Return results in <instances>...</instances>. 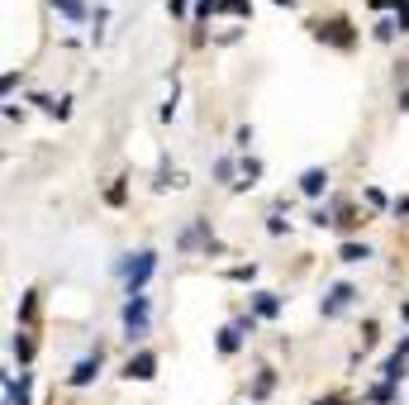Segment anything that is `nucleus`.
<instances>
[{
	"label": "nucleus",
	"instance_id": "1",
	"mask_svg": "<svg viewBox=\"0 0 409 405\" xmlns=\"http://www.w3.org/2000/svg\"><path fill=\"white\" fill-rule=\"evenodd\" d=\"M157 272V253L153 248H143V253H133L129 262H124V282H129V296H143V282Z\"/></svg>",
	"mask_w": 409,
	"mask_h": 405
},
{
	"label": "nucleus",
	"instance_id": "2",
	"mask_svg": "<svg viewBox=\"0 0 409 405\" xmlns=\"http://www.w3.org/2000/svg\"><path fill=\"white\" fill-rule=\"evenodd\" d=\"M309 29H314V38H324V43H333V48H352V43H357V34H352V24H347L343 14H333V19H314Z\"/></svg>",
	"mask_w": 409,
	"mask_h": 405
},
{
	"label": "nucleus",
	"instance_id": "3",
	"mask_svg": "<svg viewBox=\"0 0 409 405\" xmlns=\"http://www.w3.org/2000/svg\"><path fill=\"white\" fill-rule=\"evenodd\" d=\"M124 329H129V339H143V329H148V296H129L124 301Z\"/></svg>",
	"mask_w": 409,
	"mask_h": 405
},
{
	"label": "nucleus",
	"instance_id": "4",
	"mask_svg": "<svg viewBox=\"0 0 409 405\" xmlns=\"http://www.w3.org/2000/svg\"><path fill=\"white\" fill-rule=\"evenodd\" d=\"M352 301H357V286H352V282H338V286L328 291V301H324V315L333 319V315H343Z\"/></svg>",
	"mask_w": 409,
	"mask_h": 405
},
{
	"label": "nucleus",
	"instance_id": "5",
	"mask_svg": "<svg viewBox=\"0 0 409 405\" xmlns=\"http://www.w3.org/2000/svg\"><path fill=\"white\" fill-rule=\"evenodd\" d=\"M96 377H101V348H96V353H86V358L72 367V377H67V382H72V386H91Z\"/></svg>",
	"mask_w": 409,
	"mask_h": 405
},
{
	"label": "nucleus",
	"instance_id": "6",
	"mask_svg": "<svg viewBox=\"0 0 409 405\" xmlns=\"http://www.w3.org/2000/svg\"><path fill=\"white\" fill-rule=\"evenodd\" d=\"M153 372H157V358H153V353H138V358H129V367H124L129 382H153Z\"/></svg>",
	"mask_w": 409,
	"mask_h": 405
},
{
	"label": "nucleus",
	"instance_id": "7",
	"mask_svg": "<svg viewBox=\"0 0 409 405\" xmlns=\"http://www.w3.org/2000/svg\"><path fill=\"white\" fill-rule=\"evenodd\" d=\"M196 243H204V248H219V243H214V234H209V219H196V224L181 234V248H196Z\"/></svg>",
	"mask_w": 409,
	"mask_h": 405
},
{
	"label": "nucleus",
	"instance_id": "8",
	"mask_svg": "<svg viewBox=\"0 0 409 405\" xmlns=\"http://www.w3.org/2000/svg\"><path fill=\"white\" fill-rule=\"evenodd\" d=\"M5 396H10V405H29V372H19V382L5 377Z\"/></svg>",
	"mask_w": 409,
	"mask_h": 405
},
{
	"label": "nucleus",
	"instance_id": "9",
	"mask_svg": "<svg viewBox=\"0 0 409 405\" xmlns=\"http://www.w3.org/2000/svg\"><path fill=\"white\" fill-rule=\"evenodd\" d=\"M324 186H328V172H324V167H309L305 177H300V191H305V196H319Z\"/></svg>",
	"mask_w": 409,
	"mask_h": 405
},
{
	"label": "nucleus",
	"instance_id": "10",
	"mask_svg": "<svg viewBox=\"0 0 409 405\" xmlns=\"http://www.w3.org/2000/svg\"><path fill=\"white\" fill-rule=\"evenodd\" d=\"M252 310H257L262 319H272V315L281 310V296H272V291H257V296H252Z\"/></svg>",
	"mask_w": 409,
	"mask_h": 405
},
{
	"label": "nucleus",
	"instance_id": "11",
	"mask_svg": "<svg viewBox=\"0 0 409 405\" xmlns=\"http://www.w3.org/2000/svg\"><path fill=\"white\" fill-rule=\"evenodd\" d=\"M238 343H243V329H238V324L219 329V353H238Z\"/></svg>",
	"mask_w": 409,
	"mask_h": 405
},
{
	"label": "nucleus",
	"instance_id": "12",
	"mask_svg": "<svg viewBox=\"0 0 409 405\" xmlns=\"http://www.w3.org/2000/svg\"><path fill=\"white\" fill-rule=\"evenodd\" d=\"M338 258H343V262H367V258H371V248H367V243H343V248H338Z\"/></svg>",
	"mask_w": 409,
	"mask_h": 405
},
{
	"label": "nucleus",
	"instance_id": "13",
	"mask_svg": "<svg viewBox=\"0 0 409 405\" xmlns=\"http://www.w3.org/2000/svg\"><path fill=\"white\" fill-rule=\"evenodd\" d=\"M381 377H386V386H395L400 377H405V358L395 353V358H386V367H381Z\"/></svg>",
	"mask_w": 409,
	"mask_h": 405
},
{
	"label": "nucleus",
	"instance_id": "14",
	"mask_svg": "<svg viewBox=\"0 0 409 405\" xmlns=\"http://www.w3.org/2000/svg\"><path fill=\"white\" fill-rule=\"evenodd\" d=\"M10 348H14V358H19V363H29V358H34V339H29V334H14V343H10Z\"/></svg>",
	"mask_w": 409,
	"mask_h": 405
},
{
	"label": "nucleus",
	"instance_id": "15",
	"mask_svg": "<svg viewBox=\"0 0 409 405\" xmlns=\"http://www.w3.org/2000/svg\"><path fill=\"white\" fill-rule=\"evenodd\" d=\"M53 5H57L67 19H86V5H81V0H53Z\"/></svg>",
	"mask_w": 409,
	"mask_h": 405
},
{
	"label": "nucleus",
	"instance_id": "16",
	"mask_svg": "<svg viewBox=\"0 0 409 405\" xmlns=\"http://www.w3.org/2000/svg\"><path fill=\"white\" fill-rule=\"evenodd\" d=\"M34 310H38V291H24V301H19V319H34Z\"/></svg>",
	"mask_w": 409,
	"mask_h": 405
},
{
	"label": "nucleus",
	"instance_id": "17",
	"mask_svg": "<svg viewBox=\"0 0 409 405\" xmlns=\"http://www.w3.org/2000/svg\"><path fill=\"white\" fill-rule=\"evenodd\" d=\"M219 10H224V14H252L248 0H219Z\"/></svg>",
	"mask_w": 409,
	"mask_h": 405
},
{
	"label": "nucleus",
	"instance_id": "18",
	"mask_svg": "<svg viewBox=\"0 0 409 405\" xmlns=\"http://www.w3.org/2000/svg\"><path fill=\"white\" fill-rule=\"evenodd\" d=\"M228 277H233V282H252L257 267H252V262H248V267H228Z\"/></svg>",
	"mask_w": 409,
	"mask_h": 405
},
{
	"label": "nucleus",
	"instance_id": "19",
	"mask_svg": "<svg viewBox=\"0 0 409 405\" xmlns=\"http://www.w3.org/2000/svg\"><path fill=\"white\" fill-rule=\"evenodd\" d=\"M105 201H109V205H124V182H114V186L105 191Z\"/></svg>",
	"mask_w": 409,
	"mask_h": 405
},
{
	"label": "nucleus",
	"instance_id": "20",
	"mask_svg": "<svg viewBox=\"0 0 409 405\" xmlns=\"http://www.w3.org/2000/svg\"><path fill=\"white\" fill-rule=\"evenodd\" d=\"M267 391H272V372H262V377H257V386H252V396H267Z\"/></svg>",
	"mask_w": 409,
	"mask_h": 405
},
{
	"label": "nucleus",
	"instance_id": "21",
	"mask_svg": "<svg viewBox=\"0 0 409 405\" xmlns=\"http://www.w3.org/2000/svg\"><path fill=\"white\" fill-rule=\"evenodd\" d=\"M395 14H400V29H409V0H395Z\"/></svg>",
	"mask_w": 409,
	"mask_h": 405
},
{
	"label": "nucleus",
	"instance_id": "22",
	"mask_svg": "<svg viewBox=\"0 0 409 405\" xmlns=\"http://www.w3.org/2000/svg\"><path fill=\"white\" fill-rule=\"evenodd\" d=\"M314 405H352V401H347V396H319Z\"/></svg>",
	"mask_w": 409,
	"mask_h": 405
},
{
	"label": "nucleus",
	"instance_id": "23",
	"mask_svg": "<svg viewBox=\"0 0 409 405\" xmlns=\"http://www.w3.org/2000/svg\"><path fill=\"white\" fill-rule=\"evenodd\" d=\"M391 210H395V214H409V196H400V201L391 205Z\"/></svg>",
	"mask_w": 409,
	"mask_h": 405
},
{
	"label": "nucleus",
	"instance_id": "24",
	"mask_svg": "<svg viewBox=\"0 0 409 405\" xmlns=\"http://www.w3.org/2000/svg\"><path fill=\"white\" fill-rule=\"evenodd\" d=\"M186 5H191V0H172V14H186Z\"/></svg>",
	"mask_w": 409,
	"mask_h": 405
},
{
	"label": "nucleus",
	"instance_id": "25",
	"mask_svg": "<svg viewBox=\"0 0 409 405\" xmlns=\"http://www.w3.org/2000/svg\"><path fill=\"white\" fill-rule=\"evenodd\" d=\"M400 110H409V86H405V91H400Z\"/></svg>",
	"mask_w": 409,
	"mask_h": 405
},
{
	"label": "nucleus",
	"instance_id": "26",
	"mask_svg": "<svg viewBox=\"0 0 409 405\" xmlns=\"http://www.w3.org/2000/svg\"><path fill=\"white\" fill-rule=\"evenodd\" d=\"M400 315H405V319H409V305H400Z\"/></svg>",
	"mask_w": 409,
	"mask_h": 405
},
{
	"label": "nucleus",
	"instance_id": "27",
	"mask_svg": "<svg viewBox=\"0 0 409 405\" xmlns=\"http://www.w3.org/2000/svg\"><path fill=\"white\" fill-rule=\"evenodd\" d=\"M276 5H295V0H276Z\"/></svg>",
	"mask_w": 409,
	"mask_h": 405
}]
</instances>
